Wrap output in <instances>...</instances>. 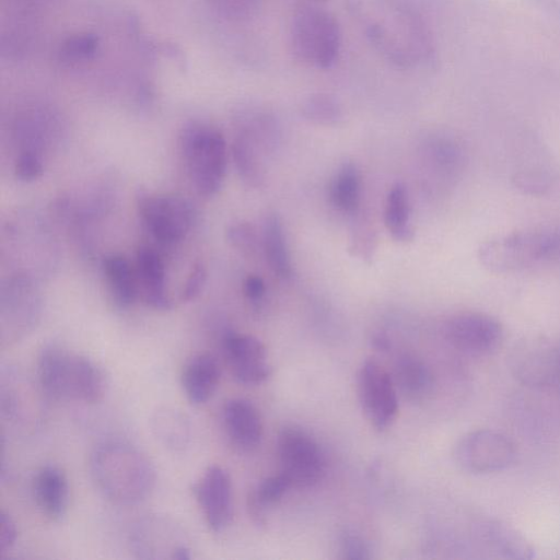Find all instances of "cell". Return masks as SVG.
Returning <instances> with one entry per match:
<instances>
[{
    "instance_id": "cell-38",
    "label": "cell",
    "mask_w": 560,
    "mask_h": 560,
    "mask_svg": "<svg viewBox=\"0 0 560 560\" xmlns=\"http://www.w3.org/2000/svg\"><path fill=\"white\" fill-rule=\"evenodd\" d=\"M206 279L207 272L205 267L201 264L196 265L182 290L180 300L183 302L195 300L200 294V291L206 283Z\"/></svg>"
},
{
    "instance_id": "cell-14",
    "label": "cell",
    "mask_w": 560,
    "mask_h": 560,
    "mask_svg": "<svg viewBox=\"0 0 560 560\" xmlns=\"http://www.w3.org/2000/svg\"><path fill=\"white\" fill-rule=\"evenodd\" d=\"M509 366L523 385L553 392L560 370V345L522 343L509 355Z\"/></svg>"
},
{
    "instance_id": "cell-8",
    "label": "cell",
    "mask_w": 560,
    "mask_h": 560,
    "mask_svg": "<svg viewBox=\"0 0 560 560\" xmlns=\"http://www.w3.org/2000/svg\"><path fill=\"white\" fill-rule=\"evenodd\" d=\"M277 453L282 472L292 488L317 485L326 470L325 454L318 442L305 430L284 427L277 438Z\"/></svg>"
},
{
    "instance_id": "cell-26",
    "label": "cell",
    "mask_w": 560,
    "mask_h": 560,
    "mask_svg": "<svg viewBox=\"0 0 560 560\" xmlns=\"http://www.w3.org/2000/svg\"><path fill=\"white\" fill-rule=\"evenodd\" d=\"M103 271L115 303L122 308L131 306L138 295V280L128 260L109 255L103 260Z\"/></svg>"
},
{
    "instance_id": "cell-7",
    "label": "cell",
    "mask_w": 560,
    "mask_h": 560,
    "mask_svg": "<svg viewBox=\"0 0 560 560\" xmlns=\"http://www.w3.org/2000/svg\"><path fill=\"white\" fill-rule=\"evenodd\" d=\"M130 551L144 560H189L190 540L173 517L162 513H148L139 517L128 535Z\"/></svg>"
},
{
    "instance_id": "cell-35",
    "label": "cell",
    "mask_w": 560,
    "mask_h": 560,
    "mask_svg": "<svg viewBox=\"0 0 560 560\" xmlns=\"http://www.w3.org/2000/svg\"><path fill=\"white\" fill-rule=\"evenodd\" d=\"M513 182L518 189L532 195L545 194L552 185L547 174L536 171L517 173Z\"/></svg>"
},
{
    "instance_id": "cell-6",
    "label": "cell",
    "mask_w": 560,
    "mask_h": 560,
    "mask_svg": "<svg viewBox=\"0 0 560 560\" xmlns=\"http://www.w3.org/2000/svg\"><path fill=\"white\" fill-rule=\"evenodd\" d=\"M179 148L188 175L200 195H215L222 186L226 170V144L217 129L203 124L186 126Z\"/></svg>"
},
{
    "instance_id": "cell-31",
    "label": "cell",
    "mask_w": 560,
    "mask_h": 560,
    "mask_svg": "<svg viewBox=\"0 0 560 560\" xmlns=\"http://www.w3.org/2000/svg\"><path fill=\"white\" fill-rule=\"evenodd\" d=\"M300 112L306 120L324 126L338 125L343 119L340 103L328 93L308 95L302 101Z\"/></svg>"
},
{
    "instance_id": "cell-12",
    "label": "cell",
    "mask_w": 560,
    "mask_h": 560,
    "mask_svg": "<svg viewBox=\"0 0 560 560\" xmlns=\"http://www.w3.org/2000/svg\"><path fill=\"white\" fill-rule=\"evenodd\" d=\"M359 400L368 421L383 431L398 413V392L390 373L376 360L365 359L358 373Z\"/></svg>"
},
{
    "instance_id": "cell-5",
    "label": "cell",
    "mask_w": 560,
    "mask_h": 560,
    "mask_svg": "<svg viewBox=\"0 0 560 560\" xmlns=\"http://www.w3.org/2000/svg\"><path fill=\"white\" fill-rule=\"evenodd\" d=\"M290 39L299 60L317 69H329L339 55L341 32L331 13L302 4L293 14Z\"/></svg>"
},
{
    "instance_id": "cell-25",
    "label": "cell",
    "mask_w": 560,
    "mask_h": 560,
    "mask_svg": "<svg viewBox=\"0 0 560 560\" xmlns=\"http://www.w3.org/2000/svg\"><path fill=\"white\" fill-rule=\"evenodd\" d=\"M291 488V482L282 472L269 476L252 488L247 495V511L253 523L265 526L269 510L278 504Z\"/></svg>"
},
{
    "instance_id": "cell-16",
    "label": "cell",
    "mask_w": 560,
    "mask_h": 560,
    "mask_svg": "<svg viewBox=\"0 0 560 560\" xmlns=\"http://www.w3.org/2000/svg\"><path fill=\"white\" fill-rule=\"evenodd\" d=\"M224 358L230 371L243 385H258L267 381L272 366L261 340L248 334L229 332L222 340Z\"/></svg>"
},
{
    "instance_id": "cell-40",
    "label": "cell",
    "mask_w": 560,
    "mask_h": 560,
    "mask_svg": "<svg viewBox=\"0 0 560 560\" xmlns=\"http://www.w3.org/2000/svg\"><path fill=\"white\" fill-rule=\"evenodd\" d=\"M243 292L248 301L257 303L266 294L265 281L257 275H249L244 280Z\"/></svg>"
},
{
    "instance_id": "cell-33",
    "label": "cell",
    "mask_w": 560,
    "mask_h": 560,
    "mask_svg": "<svg viewBox=\"0 0 560 560\" xmlns=\"http://www.w3.org/2000/svg\"><path fill=\"white\" fill-rule=\"evenodd\" d=\"M341 558L349 560H366L372 558L368 541L354 532H343L339 538Z\"/></svg>"
},
{
    "instance_id": "cell-20",
    "label": "cell",
    "mask_w": 560,
    "mask_h": 560,
    "mask_svg": "<svg viewBox=\"0 0 560 560\" xmlns=\"http://www.w3.org/2000/svg\"><path fill=\"white\" fill-rule=\"evenodd\" d=\"M221 377L217 359L207 352L191 355L180 373L183 392L192 405L206 404L214 395Z\"/></svg>"
},
{
    "instance_id": "cell-29",
    "label": "cell",
    "mask_w": 560,
    "mask_h": 560,
    "mask_svg": "<svg viewBox=\"0 0 560 560\" xmlns=\"http://www.w3.org/2000/svg\"><path fill=\"white\" fill-rule=\"evenodd\" d=\"M329 199L334 207L347 213H355L361 200V179L353 163H345L329 185Z\"/></svg>"
},
{
    "instance_id": "cell-39",
    "label": "cell",
    "mask_w": 560,
    "mask_h": 560,
    "mask_svg": "<svg viewBox=\"0 0 560 560\" xmlns=\"http://www.w3.org/2000/svg\"><path fill=\"white\" fill-rule=\"evenodd\" d=\"M18 538L16 524L7 512H0V550L2 553L13 548Z\"/></svg>"
},
{
    "instance_id": "cell-9",
    "label": "cell",
    "mask_w": 560,
    "mask_h": 560,
    "mask_svg": "<svg viewBox=\"0 0 560 560\" xmlns=\"http://www.w3.org/2000/svg\"><path fill=\"white\" fill-rule=\"evenodd\" d=\"M42 299L32 279L18 273L1 291L0 341L11 346L34 330L42 315Z\"/></svg>"
},
{
    "instance_id": "cell-28",
    "label": "cell",
    "mask_w": 560,
    "mask_h": 560,
    "mask_svg": "<svg viewBox=\"0 0 560 560\" xmlns=\"http://www.w3.org/2000/svg\"><path fill=\"white\" fill-rule=\"evenodd\" d=\"M384 221L392 237L398 242H410L415 231L410 223V208L406 187L397 183L388 191Z\"/></svg>"
},
{
    "instance_id": "cell-3",
    "label": "cell",
    "mask_w": 560,
    "mask_h": 560,
    "mask_svg": "<svg viewBox=\"0 0 560 560\" xmlns=\"http://www.w3.org/2000/svg\"><path fill=\"white\" fill-rule=\"evenodd\" d=\"M36 374L40 390L54 400L93 405L102 401L108 389L106 373L97 362L58 342H47L40 348Z\"/></svg>"
},
{
    "instance_id": "cell-34",
    "label": "cell",
    "mask_w": 560,
    "mask_h": 560,
    "mask_svg": "<svg viewBox=\"0 0 560 560\" xmlns=\"http://www.w3.org/2000/svg\"><path fill=\"white\" fill-rule=\"evenodd\" d=\"M44 171L42 154L32 151H20L14 163L16 178L25 182L38 178Z\"/></svg>"
},
{
    "instance_id": "cell-27",
    "label": "cell",
    "mask_w": 560,
    "mask_h": 560,
    "mask_svg": "<svg viewBox=\"0 0 560 560\" xmlns=\"http://www.w3.org/2000/svg\"><path fill=\"white\" fill-rule=\"evenodd\" d=\"M262 247L271 270L282 279L292 276V264L279 217L270 213L262 224Z\"/></svg>"
},
{
    "instance_id": "cell-1",
    "label": "cell",
    "mask_w": 560,
    "mask_h": 560,
    "mask_svg": "<svg viewBox=\"0 0 560 560\" xmlns=\"http://www.w3.org/2000/svg\"><path fill=\"white\" fill-rule=\"evenodd\" d=\"M349 13L374 49L399 69L435 60L433 36L422 16L402 0H346Z\"/></svg>"
},
{
    "instance_id": "cell-4",
    "label": "cell",
    "mask_w": 560,
    "mask_h": 560,
    "mask_svg": "<svg viewBox=\"0 0 560 560\" xmlns=\"http://www.w3.org/2000/svg\"><path fill=\"white\" fill-rule=\"evenodd\" d=\"M480 264L491 272L510 273L560 262V230L524 229L491 237L478 249Z\"/></svg>"
},
{
    "instance_id": "cell-30",
    "label": "cell",
    "mask_w": 560,
    "mask_h": 560,
    "mask_svg": "<svg viewBox=\"0 0 560 560\" xmlns=\"http://www.w3.org/2000/svg\"><path fill=\"white\" fill-rule=\"evenodd\" d=\"M255 144L252 137L242 129L233 141L232 154L242 180L250 187L258 188L265 183V174Z\"/></svg>"
},
{
    "instance_id": "cell-22",
    "label": "cell",
    "mask_w": 560,
    "mask_h": 560,
    "mask_svg": "<svg viewBox=\"0 0 560 560\" xmlns=\"http://www.w3.org/2000/svg\"><path fill=\"white\" fill-rule=\"evenodd\" d=\"M149 427L154 439L171 452H184L191 443L192 424L180 408L168 405L156 407L149 418Z\"/></svg>"
},
{
    "instance_id": "cell-24",
    "label": "cell",
    "mask_w": 560,
    "mask_h": 560,
    "mask_svg": "<svg viewBox=\"0 0 560 560\" xmlns=\"http://www.w3.org/2000/svg\"><path fill=\"white\" fill-rule=\"evenodd\" d=\"M390 375L397 392L410 401H423L433 392L434 377L430 368L413 354L398 355Z\"/></svg>"
},
{
    "instance_id": "cell-41",
    "label": "cell",
    "mask_w": 560,
    "mask_h": 560,
    "mask_svg": "<svg viewBox=\"0 0 560 560\" xmlns=\"http://www.w3.org/2000/svg\"><path fill=\"white\" fill-rule=\"evenodd\" d=\"M553 392L560 396V370H559V375H558L557 384H556Z\"/></svg>"
},
{
    "instance_id": "cell-18",
    "label": "cell",
    "mask_w": 560,
    "mask_h": 560,
    "mask_svg": "<svg viewBox=\"0 0 560 560\" xmlns=\"http://www.w3.org/2000/svg\"><path fill=\"white\" fill-rule=\"evenodd\" d=\"M476 536L486 551L502 559H532L535 553L528 539L513 526L487 518L476 524Z\"/></svg>"
},
{
    "instance_id": "cell-36",
    "label": "cell",
    "mask_w": 560,
    "mask_h": 560,
    "mask_svg": "<svg viewBox=\"0 0 560 560\" xmlns=\"http://www.w3.org/2000/svg\"><path fill=\"white\" fill-rule=\"evenodd\" d=\"M228 238L234 247L246 253L254 252L257 246L256 231L246 222L231 225L228 230Z\"/></svg>"
},
{
    "instance_id": "cell-32",
    "label": "cell",
    "mask_w": 560,
    "mask_h": 560,
    "mask_svg": "<svg viewBox=\"0 0 560 560\" xmlns=\"http://www.w3.org/2000/svg\"><path fill=\"white\" fill-rule=\"evenodd\" d=\"M98 48V39L93 34H80L63 42L59 56L68 62L90 59Z\"/></svg>"
},
{
    "instance_id": "cell-15",
    "label": "cell",
    "mask_w": 560,
    "mask_h": 560,
    "mask_svg": "<svg viewBox=\"0 0 560 560\" xmlns=\"http://www.w3.org/2000/svg\"><path fill=\"white\" fill-rule=\"evenodd\" d=\"M206 524L224 532L233 518V489L229 471L220 465L207 467L191 487Z\"/></svg>"
},
{
    "instance_id": "cell-37",
    "label": "cell",
    "mask_w": 560,
    "mask_h": 560,
    "mask_svg": "<svg viewBox=\"0 0 560 560\" xmlns=\"http://www.w3.org/2000/svg\"><path fill=\"white\" fill-rule=\"evenodd\" d=\"M373 232L368 226H358L353 231L351 250L362 259H371L373 256Z\"/></svg>"
},
{
    "instance_id": "cell-21",
    "label": "cell",
    "mask_w": 560,
    "mask_h": 560,
    "mask_svg": "<svg viewBox=\"0 0 560 560\" xmlns=\"http://www.w3.org/2000/svg\"><path fill=\"white\" fill-rule=\"evenodd\" d=\"M32 384L19 372L8 369L1 373L0 405L2 416L15 424L36 421L34 406L35 390Z\"/></svg>"
},
{
    "instance_id": "cell-17",
    "label": "cell",
    "mask_w": 560,
    "mask_h": 560,
    "mask_svg": "<svg viewBox=\"0 0 560 560\" xmlns=\"http://www.w3.org/2000/svg\"><path fill=\"white\" fill-rule=\"evenodd\" d=\"M222 420L229 440L240 451L252 452L260 444L262 421L252 401L240 397L226 400Z\"/></svg>"
},
{
    "instance_id": "cell-23",
    "label": "cell",
    "mask_w": 560,
    "mask_h": 560,
    "mask_svg": "<svg viewBox=\"0 0 560 560\" xmlns=\"http://www.w3.org/2000/svg\"><path fill=\"white\" fill-rule=\"evenodd\" d=\"M138 283L145 303L154 310L168 311L173 302L166 289L165 267L160 255L150 247H141L137 254Z\"/></svg>"
},
{
    "instance_id": "cell-19",
    "label": "cell",
    "mask_w": 560,
    "mask_h": 560,
    "mask_svg": "<svg viewBox=\"0 0 560 560\" xmlns=\"http://www.w3.org/2000/svg\"><path fill=\"white\" fill-rule=\"evenodd\" d=\"M33 497L42 514L58 522L67 513L69 505V483L65 472L57 466L39 468L32 483Z\"/></svg>"
},
{
    "instance_id": "cell-10",
    "label": "cell",
    "mask_w": 560,
    "mask_h": 560,
    "mask_svg": "<svg viewBox=\"0 0 560 560\" xmlns=\"http://www.w3.org/2000/svg\"><path fill=\"white\" fill-rule=\"evenodd\" d=\"M137 205L151 235L165 245L180 242L195 222V209L183 196L141 191Z\"/></svg>"
},
{
    "instance_id": "cell-11",
    "label": "cell",
    "mask_w": 560,
    "mask_h": 560,
    "mask_svg": "<svg viewBox=\"0 0 560 560\" xmlns=\"http://www.w3.org/2000/svg\"><path fill=\"white\" fill-rule=\"evenodd\" d=\"M515 455V446L506 435L488 429L465 433L453 448L455 464L462 470L477 475L508 468Z\"/></svg>"
},
{
    "instance_id": "cell-2",
    "label": "cell",
    "mask_w": 560,
    "mask_h": 560,
    "mask_svg": "<svg viewBox=\"0 0 560 560\" xmlns=\"http://www.w3.org/2000/svg\"><path fill=\"white\" fill-rule=\"evenodd\" d=\"M90 475L98 492L114 504L143 502L155 486V469L137 446L120 440L97 444L89 459Z\"/></svg>"
},
{
    "instance_id": "cell-13",
    "label": "cell",
    "mask_w": 560,
    "mask_h": 560,
    "mask_svg": "<svg viewBox=\"0 0 560 560\" xmlns=\"http://www.w3.org/2000/svg\"><path fill=\"white\" fill-rule=\"evenodd\" d=\"M447 342L460 352L486 355L494 351L503 338L501 324L479 312H465L450 317L443 327Z\"/></svg>"
}]
</instances>
